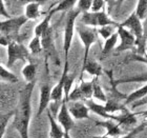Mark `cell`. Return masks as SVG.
I'll use <instances>...</instances> for the list:
<instances>
[{"instance_id": "obj_5", "label": "cell", "mask_w": 147, "mask_h": 138, "mask_svg": "<svg viewBox=\"0 0 147 138\" xmlns=\"http://www.w3.org/2000/svg\"><path fill=\"white\" fill-rule=\"evenodd\" d=\"M26 22H28V19L23 15L18 17H11L9 19L0 21V35L11 37L13 39V36H17L20 29Z\"/></svg>"}, {"instance_id": "obj_26", "label": "cell", "mask_w": 147, "mask_h": 138, "mask_svg": "<svg viewBox=\"0 0 147 138\" xmlns=\"http://www.w3.org/2000/svg\"><path fill=\"white\" fill-rule=\"evenodd\" d=\"M13 116H14V112H9L7 114L0 113V138H3L6 126L9 124V120L13 118Z\"/></svg>"}, {"instance_id": "obj_36", "label": "cell", "mask_w": 147, "mask_h": 138, "mask_svg": "<svg viewBox=\"0 0 147 138\" xmlns=\"http://www.w3.org/2000/svg\"><path fill=\"white\" fill-rule=\"evenodd\" d=\"M63 138H71V135H69V133H65L64 132V135H63Z\"/></svg>"}, {"instance_id": "obj_13", "label": "cell", "mask_w": 147, "mask_h": 138, "mask_svg": "<svg viewBox=\"0 0 147 138\" xmlns=\"http://www.w3.org/2000/svg\"><path fill=\"white\" fill-rule=\"evenodd\" d=\"M68 72V65H64V70L61 75L59 82L53 89H51V100L52 101H60L63 98V83H64V76Z\"/></svg>"}, {"instance_id": "obj_24", "label": "cell", "mask_w": 147, "mask_h": 138, "mask_svg": "<svg viewBox=\"0 0 147 138\" xmlns=\"http://www.w3.org/2000/svg\"><path fill=\"white\" fill-rule=\"evenodd\" d=\"M118 40H119V37H118V34L115 33L113 34L109 38L105 40L104 42V46H103V50H102V54L103 55H106L108 54L109 52H111L113 49H115V46H116L117 42H118Z\"/></svg>"}, {"instance_id": "obj_2", "label": "cell", "mask_w": 147, "mask_h": 138, "mask_svg": "<svg viewBox=\"0 0 147 138\" xmlns=\"http://www.w3.org/2000/svg\"><path fill=\"white\" fill-rule=\"evenodd\" d=\"M80 21L83 25L94 29H99L102 27H106V25H113V27L119 25V23L110 18L105 11L99 13H83V14H81Z\"/></svg>"}, {"instance_id": "obj_27", "label": "cell", "mask_w": 147, "mask_h": 138, "mask_svg": "<svg viewBox=\"0 0 147 138\" xmlns=\"http://www.w3.org/2000/svg\"><path fill=\"white\" fill-rule=\"evenodd\" d=\"M74 79H75V75L74 74L66 73L64 76V83H63V94H65V97L63 100H66L68 94L71 92V88H73Z\"/></svg>"}, {"instance_id": "obj_17", "label": "cell", "mask_w": 147, "mask_h": 138, "mask_svg": "<svg viewBox=\"0 0 147 138\" xmlns=\"http://www.w3.org/2000/svg\"><path fill=\"white\" fill-rule=\"evenodd\" d=\"M47 116H49V126H51L49 138H63L64 132H63V130L61 129V126L58 124V122L56 121L55 117L53 116V114L51 113L49 110H47Z\"/></svg>"}, {"instance_id": "obj_33", "label": "cell", "mask_w": 147, "mask_h": 138, "mask_svg": "<svg viewBox=\"0 0 147 138\" xmlns=\"http://www.w3.org/2000/svg\"><path fill=\"white\" fill-rule=\"evenodd\" d=\"M106 1L104 0H92V5H90V11L92 13H99L104 11Z\"/></svg>"}, {"instance_id": "obj_29", "label": "cell", "mask_w": 147, "mask_h": 138, "mask_svg": "<svg viewBox=\"0 0 147 138\" xmlns=\"http://www.w3.org/2000/svg\"><path fill=\"white\" fill-rule=\"evenodd\" d=\"M52 40H53L52 29H51V27H49V28L41 35V37H40V42H41L42 49H47V48H49L51 44H52Z\"/></svg>"}, {"instance_id": "obj_21", "label": "cell", "mask_w": 147, "mask_h": 138, "mask_svg": "<svg viewBox=\"0 0 147 138\" xmlns=\"http://www.w3.org/2000/svg\"><path fill=\"white\" fill-rule=\"evenodd\" d=\"M36 65L32 62H28L23 67V69L21 70V74L24 80L28 83L34 82L35 78H36Z\"/></svg>"}, {"instance_id": "obj_1", "label": "cell", "mask_w": 147, "mask_h": 138, "mask_svg": "<svg viewBox=\"0 0 147 138\" xmlns=\"http://www.w3.org/2000/svg\"><path fill=\"white\" fill-rule=\"evenodd\" d=\"M35 88L34 82L26 83L19 92L18 104L14 113V126L21 138H28V126L31 121L32 94Z\"/></svg>"}, {"instance_id": "obj_16", "label": "cell", "mask_w": 147, "mask_h": 138, "mask_svg": "<svg viewBox=\"0 0 147 138\" xmlns=\"http://www.w3.org/2000/svg\"><path fill=\"white\" fill-rule=\"evenodd\" d=\"M79 94L81 96V100L87 101L89 99H92V81H83L80 80L79 83L77 84Z\"/></svg>"}, {"instance_id": "obj_25", "label": "cell", "mask_w": 147, "mask_h": 138, "mask_svg": "<svg viewBox=\"0 0 147 138\" xmlns=\"http://www.w3.org/2000/svg\"><path fill=\"white\" fill-rule=\"evenodd\" d=\"M0 78L3 80H5L9 83H17L18 82V78L15 74L12 73L9 69L4 68L1 63H0Z\"/></svg>"}, {"instance_id": "obj_18", "label": "cell", "mask_w": 147, "mask_h": 138, "mask_svg": "<svg viewBox=\"0 0 147 138\" xmlns=\"http://www.w3.org/2000/svg\"><path fill=\"white\" fill-rule=\"evenodd\" d=\"M146 91H147V84L144 83L141 88H139L138 90H136L134 91L132 93H130L128 96H126L125 97V101H124V105H128L130 103H134V102L138 101L139 99L141 98H145V96H146Z\"/></svg>"}, {"instance_id": "obj_7", "label": "cell", "mask_w": 147, "mask_h": 138, "mask_svg": "<svg viewBox=\"0 0 147 138\" xmlns=\"http://www.w3.org/2000/svg\"><path fill=\"white\" fill-rule=\"evenodd\" d=\"M120 27H122L123 29H125L129 33H131L136 38V43L140 42L141 40L145 38V31L143 29V24L142 21H140L137 16L135 15V13L132 12L127 18L119 23Z\"/></svg>"}, {"instance_id": "obj_31", "label": "cell", "mask_w": 147, "mask_h": 138, "mask_svg": "<svg viewBox=\"0 0 147 138\" xmlns=\"http://www.w3.org/2000/svg\"><path fill=\"white\" fill-rule=\"evenodd\" d=\"M90 5H92V0H78L76 3V10L81 15L83 13L89 12Z\"/></svg>"}, {"instance_id": "obj_4", "label": "cell", "mask_w": 147, "mask_h": 138, "mask_svg": "<svg viewBox=\"0 0 147 138\" xmlns=\"http://www.w3.org/2000/svg\"><path fill=\"white\" fill-rule=\"evenodd\" d=\"M76 30L80 39H81V42L84 46V58H83V65H84L88 59L90 48L92 46L94 43L98 41L99 35L98 32H97V29L85 27L83 24H78L76 27Z\"/></svg>"}, {"instance_id": "obj_11", "label": "cell", "mask_w": 147, "mask_h": 138, "mask_svg": "<svg viewBox=\"0 0 147 138\" xmlns=\"http://www.w3.org/2000/svg\"><path fill=\"white\" fill-rule=\"evenodd\" d=\"M51 100V88L47 84L41 86L40 89V96H39V107H38V111H37L36 117H39L41 114L45 110H47Z\"/></svg>"}, {"instance_id": "obj_30", "label": "cell", "mask_w": 147, "mask_h": 138, "mask_svg": "<svg viewBox=\"0 0 147 138\" xmlns=\"http://www.w3.org/2000/svg\"><path fill=\"white\" fill-rule=\"evenodd\" d=\"M115 29H117V27H113V25H106V27H102V28L97 29V32H98V35H100L103 39L106 40L113 34H115Z\"/></svg>"}, {"instance_id": "obj_35", "label": "cell", "mask_w": 147, "mask_h": 138, "mask_svg": "<svg viewBox=\"0 0 147 138\" xmlns=\"http://www.w3.org/2000/svg\"><path fill=\"white\" fill-rule=\"evenodd\" d=\"M14 40L11 38V37H7V36H4V35H0V46H9V44L11 42H13Z\"/></svg>"}, {"instance_id": "obj_19", "label": "cell", "mask_w": 147, "mask_h": 138, "mask_svg": "<svg viewBox=\"0 0 147 138\" xmlns=\"http://www.w3.org/2000/svg\"><path fill=\"white\" fill-rule=\"evenodd\" d=\"M76 0H62L58 3H53L51 12L53 13V15L59 12H69L74 9V6H76Z\"/></svg>"}, {"instance_id": "obj_9", "label": "cell", "mask_w": 147, "mask_h": 138, "mask_svg": "<svg viewBox=\"0 0 147 138\" xmlns=\"http://www.w3.org/2000/svg\"><path fill=\"white\" fill-rule=\"evenodd\" d=\"M58 124L61 126V129L63 130V132L69 133L71 129L75 126V121L71 118V114L68 113L67 110V102L65 100H62V103L59 109L58 115H57V120H56Z\"/></svg>"}, {"instance_id": "obj_12", "label": "cell", "mask_w": 147, "mask_h": 138, "mask_svg": "<svg viewBox=\"0 0 147 138\" xmlns=\"http://www.w3.org/2000/svg\"><path fill=\"white\" fill-rule=\"evenodd\" d=\"M97 124L106 129V135L105 136H107V137L118 138L123 136L120 126L117 122H115L113 120L107 119L106 121H99V122H97Z\"/></svg>"}, {"instance_id": "obj_32", "label": "cell", "mask_w": 147, "mask_h": 138, "mask_svg": "<svg viewBox=\"0 0 147 138\" xmlns=\"http://www.w3.org/2000/svg\"><path fill=\"white\" fill-rule=\"evenodd\" d=\"M145 126H146V122L144 121L141 126H138L137 128H135L131 132L127 133V134H124L123 136H121V137H118V138H134L136 135H137V134H138V133H140L142 130L145 129ZM92 138H111V137H107V136L104 135V136H95V137H92Z\"/></svg>"}, {"instance_id": "obj_23", "label": "cell", "mask_w": 147, "mask_h": 138, "mask_svg": "<svg viewBox=\"0 0 147 138\" xmlns=\"http://www.w3.org/2000/svg\"><path fill=\"white\" fill-rule=\"evenodd\" d=\"M135 15L140 21H144L147 16V1L146 0H139L136 6Z\"/></svg>"}, {"instance_id": "obj_10", "label": "cell", "mask_w": 147, "mask_h": 138, "mask_svg": "<svg viewBox=\"0 0 147 138\" xmlns=\"http://www.w3.org/2000/svg\"><path fill=\"white\" fill-rule=\"evenodd\" d=\"M68 113L73 119H87L89 118V111L85 103L82 101L67 102Z\"/></svg>"}, {"instance_id": "obj_14", "label": "cell", "mask_w": 147, "mask_h": 138, "mask_svg": "<svg viewBox=\"0 0 147 138\" xmlns=\"http://www.w3.org/2000/svg\"><path fill=\"white\" fill-rule=\"evenodd\" d=\"M42 15L41 12V5L40 2L37 1H31L25 5L24 10V17L28 20H35V19L39 18L40 16Z\"/></svg>"}, {"instance_id": "obj_8", "label": "cell", "mask_w": 147, "mask_h": 138, "mask_svg": "<svg viewBox=\"0 0 147 138\" xmlns=\"http://www.w3.org/2000/svg\"><path fill=\"white\" fill-rule=\"evenodd\" d=\"M117 34L120 39V46L117 48L115 51L117 53H121L127 50H134L136 49V38L135 36L129 33L127 30L123 29L122 27L118 25L117 27Z\"/></svg>"}, {"instance_id": "obj_3", "label": "cell", "mask_w": 147, "mask_h": 138, "mask_svg": "<svg viewBox=\"0 0 147 138\" xmlns=\"http://www.w3.org/2000/svg\"><path fill=\"white\" fill-rule=\"evenodd\" d=\"M80 13L76 9L71 10L67 12V16L65 19L64 35H63V52L65 56V65H68V55H69V49L71 46L74 38V32L76 27V20Z\"/></svg>"}, {"instance_id": "obj_34", "label": "cell", "mask_w": 147, "mask_h": 138, "mask_svg": "<svg viewBox=\"0 0 147 138\" xmlns=\"http://www.w3.org/2000/svg\"><path fill=\"white\" fill-rule=\"evenodd\" d=\"M0 16H2V17H4L6 19L11 18V15L6 11V7L4 5V1H2V0H0Z\"/></svg>"}, {"instance_id": "obj_20", "label": "cell", "mask_w": 147, "mask_h": 138, "mask_svg": "<svg viewBox=\"0 0 147 138\" xmlns=\"http://www.w3.org/2000/svg\"><path fill=\"white\" fill-rule=\"evenodd\" d=\"M53 4L51 6H49V13L46 14V16L44 17V19H43L42 21L40 22L39 24L36 25V28H35L34 30V34L36 37H41V35L44 33V32L47 30V29L49 28V22H51V19H52V16H53V13L51 12V9H52Z\"/></svg>"}, {"instance_id": "obj_6", "label": "cell", "mask_w": 147, "mask_h": 138, "mask_svg": "<svg viewBox=\"0 0 147 138\" xmlns=\"http://www.w3.org/2000/svg\"><path fill=\"white\" fill-rule=\"evenodd\" d=\"M30 56L28 50L22 43L13 41L7 46V62L6 69L11 68L18 60H26Z\"/></svg>"}, {"instance_id": "obj_28", "label": "cell", "mask_w": 147, "mask_h": 138, "mask_svg": "<svg viewBox=\"0 0 147 138\" xmlns=\"http://www.w3.org/2000/svg\"><path fill=\"white\" fill-rule=\"evenodd\" d=\"M28 52L32 53V54H39L42 51V46H41V42H40V38L39 37L34 36V38H32V40L30 41V44H28Z\"/></svg>"}, {"instance_id": "obj_15", "label": "cell", "mask_w": 147, "mask_h": 138, "mask_svg": "<svg viewBox=\"0 0 147 138\" xmlns=\"http://www.w3.org/2000/svg\"><path fill=\"white\" fill-rule=\"evenodd\" d=\"M84 72H87L89 75L94 76V78H98L99 76L102 75V72H103V69L98 62L95 61V60H90V59H87V61L83 65L82 71H81V75H82Z\"/></svg>"}, {"instance_id": "obj_22", "label": "cell", "mask_w": 147, "mask_h": 138, "mask_svg": "<svg viewBox=\"0 0 147 138\" xmlns=\"http://www.w3.org/2000/svg\"><path fill=\"white\" fill-rule=\"evenodd\" d=\"M92 97L102 102H106V100H107V97L105 95V93L103 92L101 86L99 84L98 78H94V79H92Z\"/></svg>"}]
</instances>
